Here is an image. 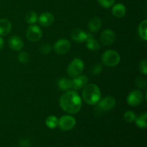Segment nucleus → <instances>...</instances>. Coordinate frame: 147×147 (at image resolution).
<instances>
[{
  "label": "nucleus",
  "mask_w": 147,
  "mask_h": 147,
  "mask_svg": "<svg viewBox=\"0 0 147 147\" xmlns=\"http://www.w3.org/2000/svg\"><path fill=\"white\" fill-rule=\"evenodd\" d=\"M60 106L64 111L76 114L82 107V99L76 90L66 91L60 98Z\"/></svg>",
  "instance_id": "1"
},
{
  "label": "nucleus",
  "mask_w": 147,
  "mask_h": 147,
  "mask_svg": "<svg viewBox=\"0 0 147 147\" xmlns=\"http://www.w3.org/2000/svg\"><path fill=\"white\" fill-rule=\"evenodd\" d=\"M82 97L87 104L94 106L101 98V93L98 86L93 83L87 84L82 92Z\"/></svg>",
  "instance_id": "2"
},
{
  "label": "nucleus",
  "mask_w": 147,
  "mask_h": 147,
  "mask_svg": "<svg viewBox=\"0 0 147 147\" xmlns=\"http://www.w3.org/2000/svg\"><path fill=\"white\" fill-rule=\"evenodd\" d=\"M103 64L108 67H115L120 63V55L116 51L113 50H106L103 54L101 57Z\"/></svg>",
  "instance_id": "3"
},
{
  "label": "nucleus",
  "mask_w": 147,
  "mask_h": 147,
  "mask_svg": "<svg viewBox=\"0 0 147 147\" xmlns=\"http://www.w3.org/2000/svg\"><path fill=\"white\" fill-rule=\"evenodd\" d=\"M97 106L95 109L96 113H103L106 111L112 110L116 106V100L112 96H106V97L100 98Z\"/></svg>",
  "instance_id": "4"
},
{
  "label": "nucleus",
  "mask_w": 147,
  "mask_h": 147,
  "mask_svg": "<svg viewBox=\"0 0 147 147\" xmlns=\"http://www.w3.org/2000/svg\"><path fill=\"white\" fill-rule=\"evenodd\" d=\"M84 67V63L81 59L75 58L74 60H72L67 67V73L70 77L76 78L83 73Z\"/></svg>",
  "instance_id": "5"
},
{
  "label": "nucleus",
  "mask_w": 147,
  "mask_h": 147,
  "mask_svg": "<svg viewBox=\"0 0 147 147\" xmlns=\"http://www.w3.org/2000/svg\"><path fill=\"white\" fill-rule=\"evenodd\" d=\"M76 124V121L72 116H63L58 119V126L60 129L63 131H68L75 127Z\"/></svg>",
  "instance_id": "6"
},
{
  "label": "nucleus",
  "mask_w": 147,
  "mask_h": 147,
  "mask_svg": "<svg viewBox=\"0 0 147 147\" xmlns=\"http://www.w3.org/2000/svg\"><path fill=\"white\" fill-rule=\"evenodd\" d=\"M26 37L30 42H35L39 41L42 38V31L38 26L32 24V25L29 26L26 31Z\"/></svg>",
  "instance_id": "7"
},
{
  "label": "nucleus",
  "mask_w": 147,
  "mask_h": 147,
  "mask_svg": "<svg viewBox=\"0 0 147 147\" xmlns=\"http://www.w3.org/2000/svg\"><path fill=\"white\" fill-rule=\"evenodd\" d=\"M127 103L131 106H137L143 102L144 95L141 90H134L128 95Z\"/></svg>",
  "instance_id": "8"
},
{
  "label": "nucleus",
  "mask_w": 147,
  "mask_h": 147,
  "mask_svg": "<svg viewBox=\"0 0 147 147\" xmlns=\"http://www.w3.org/2000/svg\"><path fill=\"white\" fill-rule=\"evenodd\" d=\"M53 48L57 54L65 55L70 51L71 48V44L70 41L66 39H60L55 43Z\"/></svg>",
  "instance_id": "9"
},
{
  "label": "nucleus",
  "mask_w": 147,
  "mask_h": 147,
  "mask_svg": "<svg viewBox=\"0 0 147 147\" xmlns=\"http://www.w3.org/2000/svg\"><path fill=\"white\" fill-rule=\"evenodd\" d=\"M70 36H71V38L75 42H86L88 39L93 37V35H92L91 33L86 32L84 30H81L80 28L73 29L71 32Z\"/></svg>",
  "instance_id": "10"
},
{
  "label": "nucleus",
  "mask_w": 147,
  "mask_h": 147,
  "mask_svg": "<svg viewBox=\"0 0 147 147\" xmlns=\"http://www.w3.org/2000/svg\"><path fill=\"white\" fill-rule=\"evenodd\" d=\"M100 41L101 43L105 46H109L113 44L116 39V35L113 30H105L100 34Z\"/></svg>",
  "instance_id": "11"
},
{
  "label": "nucleus",
  "mask_w": 147,
  "mask_h": 147,
  "mask_svg": "<svg viewBox=\"0 0 147 147\" xmlns=\"http://www.w3.org/2000/svg\"><path fill=\"white\" fill-rule=\"evenodd\" d=\"M72 81V88L74 90H80L83 88L88 83V78L86 76L80 75L76 78H73Z\"/></svg>",
  "instance_id": "12"
},
{
  "label": "nucleus",
  "mask_w": 147,
  "mask_h": 147,
  "mask_svg": "<svg viewBox=\"0 0 147 147\" xmlns=\"http://www.w3.org/2000/svg\"><path fill=\"white\" fill-rule=\"evenodd\" d=\"M38 21L42 26L47 27L52 25L54 23L55 17L52 13L45 11V12H43L40 14L38 18Z\"/></svg>",
  "instance_id": "13"
},
{
  "label": "nucleus",
  "mask_w": 147,
  "mask_h": 147,
  "mask_svg": "<svg viewBox=\"0 0 147 147\" xmlns=\"http://www.w3.org/2000/svg\"><path fill=\"white\" fill-rule=\"evenodd\" d=\"M8 44L10 48L15 51H20L24 47V42L19 36H11L9 39Z\"/></svg>",
  "instance_id": "14"
},
{
  "label": "nucleus",
  "mask_w": 147,
  "mask_h": 147,
  "mask_svg": "<svg viewBox=\"0 0 147 147\" xmlns=\"http://www.w3.org/2000/svg\"><path fill=\"white\" fill-rule=\"evenodd\" d=\"M101 20L97 17H94L90 19L88 22V30L91 32H98L100 29L101 28Z\"/></svg>",
  "instance_id": "15"
},
{
  "label": "nucleus",
  "mask_w": 147,
  "mask_h": 147,
  "mask_svg": "<svg viewBox=\"0 0 147 147\" xmlns=\"http://www.w3.org/2000/svg\"><path fill=\"white\" fill-rule=\"evenodd\" d=\"M126 12V7L121 3H119L113 6L112 8V14L117 18H121L124 17Z\"/></svg>",
  "instance_id": "16"
},
{
  "label": "nucleus",
  "mask_w": 147,
  "mask_h": 147,
  "mask_svg": "<svg viewBox=\"0 0 147 147\" xmlns=\"http://www.w3.org/2000/svg\"><path fill=\"white\" fill-rule=\"evenodd\" d=\"M11 24L7 19L0 20V36H5L10 32Z\"/></svg>",
  "instance_id": "17"
},
{
  "label": "nucleus",
  "mask_w": 147,
  "mask_h": 147,
  "mask_svg": "<svg viewBox=\"0 0 147 147\" xmlns=\"http://www.w3.org/2000/svg\"><path fill=\"white\" fill-rule=\"evenodd\" d=\"M57 86L63 91H68L72 88V81L67 78H61L57 81Z\"/></svg>",
  "instance_id": "18"
},
{
  "label": "nucleus",
  "mask_w": 147,
  "mask_h": 147,
  "mask_svg": "<svg viewBox=\"0 0 147 147\" xmlns=\"http://www.w3.org/2000/svg\"><path fill=\"white\" fill-rule=\"evenodd\" d=\"M147 113L146 112H144L141 115H139L138 117L136 118L135 119V123L138 127L141 128V129H145L147 126Z\"/></svg>",
  "instance_id": "19"
},
{
  "label": "nucleus",
  "mask_w": 147,
  "mask_h": 147,
  "mask_svg": "<svg viewBox=\"0 0 147 147\" xmlns=\"http://www.w3.org/2000/svg\"><path fill=\"white\" fill-rule=\"evenodd\" d=\"M86 42L87 48L88 50H91V51H98L100 48V43L98 42V40L93 38V37H91V38L88 39Z\"/></svg>",
  "instance_id": "20"
},
{
  "label": "nucleus",
  "mask_w": 147,
  "mask_h": 147,
  "mask_svg": "<svg viewBox=\"0 0 147 147\" xmlns=\"http://www.w3.org/2000/svg\"><path fill=\"white\" fill-rule=\"evenodd\" d=\"M146 29H147V20H144L142 21V22L139 24V27H138V32H139V35L142 40H147V33H146Z\"/></svg>",
  "instance_id": "21"
},
{
  "label": "nucleus",
  "mask_w": 147,
  "mask_h": 147,
  "mask_svg": "<svg viewBox=\"0 0 147 147\" xmlns=\"http://www.w3.org/2000/svg\"><path fill=\"white\" fill-rule=\"evenodd\" d=\"M45 124L49 129H55L58 125V119L55 116H50L46 119Z\"/></svg>",
  "instance_id": "22"
},
{
  "label": "nucleus",
  "mask_w": 147,
  "mask_h": 147,
  "mask_svg": "<svg viewBox=\"0 0 147 147\" xmlns=\"http://www.w3.org/2000/svg\"><path fill=\"white\" fill-rule=\"evenodd\" d=\"M37 20H38V18H37V15L34 11H29L25 16V21L27 22L28 24H34L35 22H37Z\"/></svg>",
  "instance_id": "23"
},
{
  "label": "nucleus",
  "mask_w": 147,
  "mask_h": 147,
  "mask_svg": "<svg viewBox=\"0 0 147 147\" xmlns=\"http://www.w3.org/2000/svg\"><path fill=\"white\" fill-rule=\"evenodd\" d=\"M136 116L135 113L132 111H127L123 115V119L128 123H132L136 119Z\"/></svg>",
  "instance_id": "24"
},
{
  "label": "nucleus",
  "mask_w": 147,
  "mask_h": 147,
  "mask_svg": "<svg viewBox=\"0 0 147 147\" xmlns=\"http://www.w3.org/2000/svg\"><path fill=\"white\" fill-rule=\"evenodd\" d=\"M29 59H30V56H29L28 53H25V52H21L19 53L18 60L20 63L25 64V63H28Z\"/></svg>",
  "instance_id": "25"
},
{
  "label": "nucleus",
  "mask_w": 147,
  "mask_h": 147,
  "mask_svg": "<svg viewBox=\"0 0 147 147\" xmlns=\"http://www.w3.org/2000/svg\"><path fill=\"white\" fill-rule=\"evenodd\" d=\"M98 2L103 8H110L114 5L115 0H98Z\"/></svg>",
  "instance_id": "26"
},
{
  "label": "nucleus",
  "mask_w": 147,
  "mask_h": 147,
  "mask_svg": "<svg viewBox=\"0 0 147 147\" xmlns=\"http://www.w3.org/2000/svg\"><path fill=\"white\" fill-rule=\"evenodd\" d=\"M52 51V47L48 43L42 44L40 47V52L42 54H49Z\"/></svg>",
  "instance_id": "27"
},
{
  "label": "nucleus",
  "mask_w": 147,
  "mask_h": 147,
  "mask_svg": "<svg viewBox=\"0 0 147 147\" xmlns=\"http://www.w3.org/2000/svg\"><path fill=\"white\" fill-rule=\"evenodd\" d=\"M102 70H103V66L100 64H99V63H97V64H95L92 67L90 71H91L92 74L96 76V75L100 74L102 72Z\"/></svg>",
  "instance_id": "28"
},
{
  "label": "nucleus",
  "mask_w": 147,
  "mask_h": 147,
  "mask_svg": "<svg viewBox=\"0 0 147 147\" xmlns=\"http://www.w3.org/2000/svg\"><path fill=\"white\" fill-rule=\"evenodd\" d=\"M139 68L141 73L144 75H146L147 73V61L146 60H141L139 65Z\"/></svg>",
  "instance_id": "29"
},
{
  "label": "nucleus",
  "mask_w": 147,
  "mask_h": 147,
  "mask_svg": "<svg viewBox=\"0 0 147 147\" xmlns=\"http://www.w3.org/2000/svg\"><path fill=\"white\" fill-rule=\"evenodd\" d=\"M136 86H138L139 88L142 89H145L146 87V80H144V78H137L136 79Z\"/></svg>",
  "instance_id": "30"
},
{
  "label": "nucleus",
  "mask_w": 147,
  "mask_h": 147,
  "mask_svg": "<svg viewBox=\"0 0 147 147\" xmlns=\"http://www.w3.org/2000/svg\"><path fill=\"white\" fill-rule=\"evenodd\" d=\"M4 40H3L2 37L0 36V50H1V49L3 48V47H4Z\"/></svg>",
  "instance_id": "31"
}]
</instances>
